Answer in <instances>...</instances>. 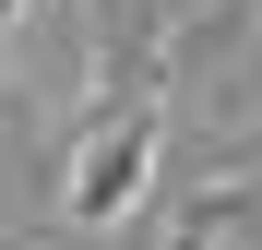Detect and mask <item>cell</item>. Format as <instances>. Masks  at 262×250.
<instances>
[{"label": "cell", "mask_w": 262, "mask_h": 250, "mask_svg": "<svg viewBox=\"0 0 262 250\" xmlns=\"http://www.w3.org/2000/svg\"><path fill=\"white\" fill-rule=\"evenodd\" d=\"M167 250H262V179H214L167 215Z\"/></svg>", "instance_id": "1"}]
</instances>
